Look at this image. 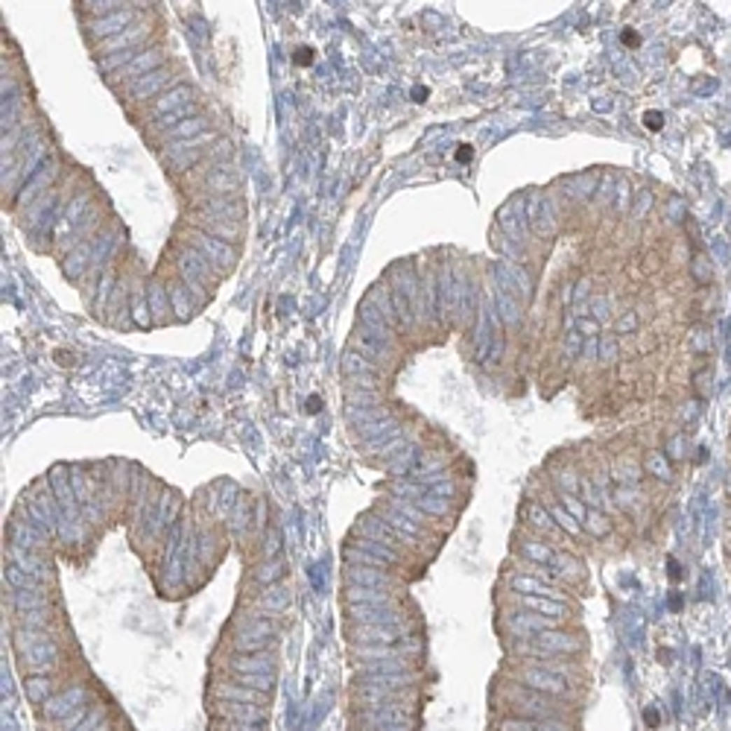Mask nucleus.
Returning a JSON list of instances; mask_svg holds the SVG:
<instances>
[{"instance_id":"obj_1","label":"nucleus","mask_w":731,"mask_h":731,"mask_svg":"<svg viewBox=\"0 0 731 731\" xmlns=\"http://www.w3.org/2000/svg\"><path fill=\"white\" fill-rule=\"evenodd\" d=\"M506 705H509V717H524V720H568L573 713V705L568 699L529 690L524 685L506 688Z\"/></svg>"},{"instance_id":"obj_2","label":"nucleus","mask_w":731,"mask_h":731,"mask_svg":"<svg viewBox=\"0 0 731 731\" xmlns=\"http://www.w3.org/2000/svg\"><path fill=\"white\" fill-rule=\"evenodd\" d=\"M515 678H518L524 688L547 693V696H559V699H571L573 696V688L568 685V678H562V676L544 670V667H536V664H524V667L515 673Z\"/></svg>"},{"instance_id":"obj_3","label":"nucleus","mask_w":731,"mask_h":731,"mask_svg":"<svg viewBox=\"0 0 731 731\" xmlns=\"http://www.w3.org/2000/svg\"><path fill=\"white\" fill-rule=\"evenodd\" d=\"M345 618L348 623H360V626H392L398 629L404 623V614L392 608V606H351L345 603Z\"/></svg>"},{"instance_id":"obj_4","label":"nucleus","mask_w":731,"mask_h":731,"mask_svg":"<svg viewBox=\"0 0 731 731\" xmlns=\"http://www.w3.org/2000/svg\"><path fill=\"white\" fill-rule=\"evenodd\" d=\"M345 635H348V641H357V643H384V646L401 643L398 629H392V626H354V623H348Z\"/></svg>"},{"instance_id":"obj_5","label":"nucleus","mask_w":731,"mask_h":731,"mask_svg":"<svg viewBox=\"0 0 731 731\" xmlns=\"http://www.w3.org/2000/svg\"><path fill=\"white\" fill-rule=\"evenodd\" d=\"M497 731H576L568 720H524V717H503L497 723Z\"/></svg>"},{"instance_id":"obj_6","label":"nucleus","mask_w":731,"mask_h":731,"mask_svg":"<svg viewBox=\"0 0 731 731\" xmlns=\"http://www.w3.org/2000/svg\"><path fill=\"white\" fill-rule=\"evenodd\" d=\"M342 579H345V585H366V588L389 585L387 571H380V568H363V564H345Z\"/></svg>"},{"instance_id":"obj_7","label":"nucleus","mask_w":731,"mask_h":731,"mask_svg":"<svg viewBox=\"0 0 731 731\" xmlns=\"http://www.w3.org/2000/svg\"><path fill=\"white\" fill-rule=\"evenodd\" d=\"M345 603L351 606H392V594L380 588H366V585H345Z\"/></svg>"},{"instance_id":"obj_8","label":"nucleus","mask_w":731,"mask_h":731,"mask_svg":"<svg viewBox=\"0 0 731 731\" xmlns=\"http://www.w3.org/2000/svg\"><path fill=\"white\" fill-rule=\"evenodd\" d=\"M512 588H515V591L536 594V597H547V600H556V603H568V594H562V591L553 588V585L538 583L536 576H515V579H512Z\"/></svg>"},{"instance_id":"obj_9","label":"nucleus","mask_w":731,"mask_h":731,"mask_svg":"<svg viewBox=\"0 0 731 731\" xmlns=\"http://www.w3.org/2000/svg\"><path fill=\"white\" fill-rule=\"evenodd\" d=\"M82 699H85V690H82V688H71V690H64L62 696H53V699L47 702V705H50L47 713H50V717H56V720H64V717H68V713L76 708V702H82Z\"/></svg>"},{"instance_id":"obj_10","label":"nucleus","mask_w":731,"mask_h":731,"mask_svg":"<svg viewBox=\"0 0 731 731\" xmlns=\"http://www.w3.org/2000/svg\"><path fill=\"white\" fill-rule=\"evenodd\" d=\"M167 82H170L167 71H153V74H146V76H141V79L132 82V97H135V99H146V97H153L161 85H167Z\"/></svg>"},{"instance_id":"obj_11","label":"nucleus","mask_w":731,"mask_h":731,"mask_svg":"<svg viewBox=\"0 0 731 731\" xmlns=\"http://www.w3.org/2000/svg\"><path fill=\"white\" fill-rule=\"evenodd\" d=\"M161 64V50H146V53H138L135 59L129 62V68L126 71H120V76L123 74H129V76H135V79H141V76H146L153 68H158Z\"/></svg>"},{"instance_id":"obj_12","label":"nucleus","mask_w":731,"mask_h":731,"mask_svg":"<svg viewBox=\"0 0 731 731\" xmlns=\"http://www.w3.org/2000/svg\"><path fill=\"white\" fill-rule=\"evenodd\" d=\"M205 211H208V214H217V223H220V220L237 223V220H240V214H243V208H240L237 199H223V196L208 199V202H205Z\"/></svg>"},{"instance_id":"obj_13","label":"nucleus","mask_w":731,"mask_h":731,"mask_svg":"<svg viewBox=\"0 0 731 731\" xmlns=\"http://www.w3.org/2000/svg\"><path fill=\"white\" fill-rule=\"evenodd\" d=\"M231 670L235 673H275V664L270 661V655L263 658V653H252V658H237L231 661Z\"/></svg>"},{"instance_id":"obj_14","label":"nucleus","mask_w":731,"mask_h":731,"mask_svg":"<svg viewBox=\"0 0 731 731\" xmlns=\"http://www.w3.org/2000/svg\"><path fill=\"white\" fill-rule=\"evenodd\" d=\"M190 99H193V91L188 88V85H176L170 94H164L158 103H155V114H167L170 109H176V106H190Z\"/></svg>"},{"instance_id":"obj_15","label":"nucleus","mask_w":731,"mask_h":731,"mask_svg":"<svg viewBox=\"0 0 731 731\" xmlns=\"http://www.w3.org/2000/svg\"><path fill=\"white\" fill-rule=\"evenodd\" d=\"M27 696H29V702L47 705L50 699H53V682H50L47 676H32V678H27Z\"/></svg>"},{"instance_id":"obj_16","label":"nucleus","mask_w":731,"mask_h":731,"mask_svg":"<svg viewBox=\"0 0 731 731\" xmlns=\"http://www.w3.org/2000/svg\"><path fill=\"white\" fill-rule=\"evenodd\" d=\"M518 603L533 608L536 614H547V618H562L564 614V606L568 603H556V600H547V597H518Z\"/></svg>"},{"instance_id":"obj_17","label":"nucleus","mask_w":731,"mask_h":731,"mask_svg":"<svg viewBox=\"0 0 731 731\" xmlns=\"http://www.w3.org/2000/svg\"><path fill=\"white\" fill-rule=\"evenodd\" d=\"M6 583L12 585V591H41V585H39V579L36 576H29L27 571H21L18 564H6Z\"/></svg>"},{"instance_id":"obj_18","label":"nucleus","mask_w":731,"mask_h":731,"mask_svg":"<svg viewBox=\"0 0 731 731\" xmlns=\"http://www.w3.org/2000/svg\"><path fill=\"white\" fill-rule=\"evenodd\" d=\"M12 603L15 608L21 611H39V608H47V597L41 591H12Z\"/></svg>"},{"instance_id":"obj_19","label":"nucleus","mask_w":731,"mask_h":731,"mask_svg":"<svg viewBox=\"0 0 731 731\" xmlns=\"http://www.w3.org/2000/svg\"><path fill=\"white\" fill-rule=\"evenodd\" d=\"M217 693V699H235V702H263V696H258L255 690H246V688H237V685H220L214 688Z\"/></svg>"},{"instance_id":"obj_20","label":"nucleus","mask_w":731,"mask_h":731,"mask_svg":"<svg viewBox=\"0 0 731 731\" xmlns=\"http://www.w3.org/2000/svg\"><path fill=\"white\" fill-rule=\"evenodd\" d=\"M342 372L348 377H357V375H369L372 372V363H366V357L360 351H345L342 354Z\"/></svg>"},{"instance_id":"obj_21","label":"nucleus","mask_w":731,"mask_h":731,"mask_svg":"<svg viewBox=\"0 0 731 731\" xmlns=\"http://www.w3.org/2000/svg\"><path fill=\"white\" fill-rule=\"evenodd\" d=\"M132 18V12H114L111 18L106 21H97L94 24V32L97 36H118V29H123V24Z\"/></svg>"},{"instance_id":"obj_22","label":"nucleus","mask_w":731,"mask_h":731,"mask_svg":"<svg viewBox=\"0 0 731 731\" xmlns=\"http://www.w3.org/2000/svg\"><path fill=\"white\" fill-rule=\"evenodd\" d=\"M202 225H205V231H208V235H217V237H223L225 243H235V240H237V235H240V225H237V223L223 225V223H214V220L202 217Z\"/></svg>"},{"instance_id":"obj_23","label":"nucleus","mask_w":731,"mask_h":731,"mask_svg":"<svg viewBox=\"0 0 731 731\" xmlns=\"http://www.w3.org/2000/svg\"><path fill=\"white\" fill-rule=\"evenodd\" d=\"M199 246H202L214 260H217V258H220L223 263H231V260H235V249H228V246H223V243H217V240H211V237H199Z\"/></svg>"},{"instance_id":"obj_24","label":"nucleus","mask_w":731,"mask_h":731,"mask_svg":"<svg viewBox=\"0 0 731 731\" xmlns=\"http://www.w3.org/2000/svg\"><path fill=\"white\" fill-rule=\"evenodd\" d=\"M208 188H217V193H228V190H235L237 188V176L231 173V170H214L211 176H208Z\"/></svg>"},{"instance_id":"obj_25","label":"nucleus","mask_w":731,"mask_h":731,"mask_svg":"<svg viewBox=\"0 0 731 731\" xmlns=\"http://www.w3.org/2000/svg\"><path fill=\"white\" fill-rule=\"evenodd\" d=\"M240 682L255 688V690H270L275 685V673H243Z\"/></svg>"},{"instance_id":"obj_26","label":"nucleus","mask_w":731,"mask_h":731,"mask_svg":"<svg viewBox=\"0 0 731 731\" xmlns=\"http://www.w3.org/2000/svg\"><path fill=\"white\" fill-rule=\"evenodd\" d=\"M21 623H24V629H47V626H50V620L44 618V608H39V611H21Z\"/></svg>"},{"instance_id":"obj_27","label":"nucleus","mask_w":731,"mask_h":731,"mask_svg":"<svg viewBox=\"0 0 731 731\" xmlns=\"http://www.w3.org/2000/svg\"><path fill=\"white\" fill-rule=\"evenodd\" d=\"M529 521H533L536 527H541V529H547V533H556L553 518H550V515H547L544 509H538V506H529Z\"/></svg>"},{"instance_id":"obj_28","label":"nucleus","mask_w":731,"mask_h":731,"mask_svg":"<svg viewBox=\"0 0 731 731\" xmlns=\"http://www.w3.org/2000/svg\"><path fill=\"white\" fill-rule=\"evenodd\" d=\"M585 518H588V521H585V524H588V529H591V533H594V536H606V533H608V529H611V524H608V521H606V518H603V515H600V512H585Z\"/></svg>"},{"instance_id":"obj_29","label":"nucleus","mask_w":731,"mask_h":731,"mask_svg":"<svg viewBox=\"0 0 731 731\" xmlns=\"http://www.w3.org/2000/svg\"><path fill=\"white\" fill-rule=\"evenodd\" d=\"M144 32H146L144 27H138V29H132V32H126V36H123V32H120V36H114V39H109V41L103 44V50H106V47H118V44H135V41H138V39L144 36Z\"/></svg>"},{"instance_id":"obj_30","label":"nucleus","mask_w":731,"mask_h":731,"mask_svg":"<svg viewBox=\"0 0 731 731\" xmlns=\"http://www.w3.org/2000/svg\"><path fill=\"white\" fill-rule=\"evenodd\" d=\"M179 272H181V278H185V284H188V290H190V293H196L199 298L205 295V290H202V281H199L196 275H190V270H188L181 260H179Z\"/></svg>"},{"instance_id":"obj_31","label":"nucleus","mask_w":731,"mask_h":731,"mask_svg":"<svg viewBox=\"0 0 731 731\" xmlns=\"http://www.w3.org/2000/svg\"><path fill=\"white\" fill-rule=\"evenodd\" d=\"M202 129H205L202 120H185L181 126H176L170 135H173V138H188V135H193V132H202Z\"/></svg>"},{"instance_id":"obj_32","label":"nucleus","mask_w":731,"mask_h":731,"mask_svg":"<svg viewBox=\"0 0 731 731\" xmlns=\"http://www.w3.org/2000/svg\"><path fill=\"white\" fill-rule=\"evenodd\" d=\"M135 56H138L135 50H120V56H114V59H103V62H99V68H103V71H111V68H118V64H126V62H132Z\"/></svg>"},{"instance_id":"obj_33","label":"nucleus","mask_w":731,"mask_h":731,"mask_svg":"<svg viewBox=\"0 0 731 731\" xmlns=\"http://www.w3.org/2000/svg\"><path fill=\"white\" fill-rule=\"evenodd\" d=\"M524 553L533 556V559H538V562H550V559H553V553L547 550V547L536 544V541H527V544H524Z\"/></svg>"},{"instance_id":"obj_34","label":"nucleus","mask_w":731,"mask_h":731,"mask_svg":"<svg viewBox=\"0 0 731 731\" xmlns=\"http://www.w3.org/2000/svg\"><path fill=\"white\" fill-rule=\"evenodd\" d=\"M260 606L270 608V611H281V608L287 606V597H284V594H263V597H260Z\"/></svg>"},{"instance_id":"obj_35","label":"nucleus","mask_w":731,"mask_h":731,"mask_svg":"<svg viewBox=\"0 0 731 731\" xmlns=\"http://www.w3.org/2000/svg\"><path fill=\"white\" fill-rule=\"evenodd\" d=\"M553 515H556V518H559V527H564V529H568V533H573V536L579 533V524H576V518H573L571 512H562V509H553Z\"/></svg>"},{"instance_id":"obj_36","label":"nucleus","mask_w":731,"mask_h":731,"mask_svg":"<svg viewBox=\"0 0 731 731\" xmlns=\"http://www.w3.org/2000/svg\"><path fill=\"white\" fill-rule=\"evenodd\" d=\"M646 465H650V471H653L655 477H670V471H667V462H664L658 454H653L650 459H646Z\"/></svg>"},{"instance_id":"obj_37","label":"nucleus","mask_w":731,"mask_h":731,"mask_svg":"<svg viewBox=\"0 0 731 731\" xmlns=\"http://www.w3.org/2000/svg\"><path fill=\"white\" fill-rule=\"evenodd\" d=\"M196 158H199V149H190V153H185V155H181V158H173L170 164H173L176 170H185V167H190V164H193Z\"/></svg>"},{"instance_id":"obj_38","label":"nucleus","mask_w":731,"mask_h":731,"mask_svg":"<svg viewBox=\"0 0 731 731\" xmlns=\"http://www.w3.org/2000/svg\"><path fill=\"white\" fill-rule=\"evenodd\" d=\"M190 111H193V103H190V106H185V109H179V111H173V114H167V118H164V123H161V126L167 129V126H173L176 120H181V118H188Z\"/></svg>"},{"instance_id":"obj_39","label":"nucleus","mask_w":731,"mask_h":731,"mask_svg":"<svg viewBox=\"0 0 731 731\" xmlns=\"http://www.w3.org/2000/svg\"><path fill=\"white\" fill-rule=\"evenodd\" d=\"M310 59H313V50H310V47H298V56H295V62H298V64H307Z\"/></svg>"},{"instance_id":"obj_40","label":"nucleus","mask_w":731,"mask_h":731,"mask_svg":"<svg viewBox=\"0 0 731 731\" xmlns=\"http://www.w3.org/2000/svg\"><path fill=\"white\" fill-rule=\"evenodd\" d=\"M322 410V398L319 395H310L307 398V412H319Z\"/></svg>"},{"instance_id":"obj_41","label":"nucleus","mask_w":731,"mask_h":731,"mask_svg":"<svg viewBox=\"0 0 731 731\" xmlns=\"http://www.w3.org/2000/svg\"><path fill=\"white\" fill-rule=\"evenodd\" d=\"M646 120H650V129H658L661 123H658V114H646Z\"/></svg>"}]
</instances>
